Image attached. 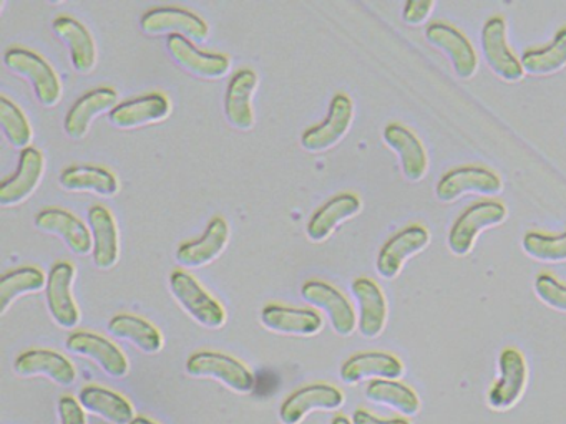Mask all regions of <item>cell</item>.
Returning <instances> with one entry per match:
<instances>
[{"instance_id":"6da1fadb","label":"cell","mask_w":566,"mask_h":424,"mask_svg":"<svg viewBox=\"0 0 566 424\" xmlns=\"http://www.w3.org/2000/svg\"><path fill=\"white\" fill-rule=\"evenodd\" d=\"M4 65L8 66L9 72L31 83L35 98L45 108H54L61 102V80L44 56L22 46H12L6 50Z\"/></svg>"},{"instance_id":"7a4b0ae2","label":"cell","mask_w":566,"mask_h":424,"mask_svg":"<svg viewBox=\"0 0 566 424\" xmlns=\"http://www.w3.org/2000/svg\"><path fill=\"white\" fill-rule=\"evenodd\" d=\"M168 287L178 305L201 327L220 330L227 324L223 305L208 294L207 288L193 275L185 271L171 272Z\"/></svg>"},{"instance_id":"3957f363","label":"cell","mask_w":566,"mask_h":424,"mask_svg":"<svg viewBox=\"0 0 566 424\" xmlns=\"http://www.w3.org/2000/svg\"><path fill=\"white\" fill-rule=\"evenodd\" d=\"M505 205L499 201H479L467 208L453 222L449 232L450 252L457 257H465L472 252L480 232L496 227L506 221Z\"/></svg>"},{"instance_id":"277c9868","label":"cell","mask_w":566,"mask_h":424,"mask_svg":"<svg viewBox=\"0 0 566 424\" xmlns=\"http://www.w3.org/2000/svg\"><path fill=\"white\" fill-rule=\"evenodd\" d=\"M187 374L193 378H211L234 393L253 391L254 377L240 360L220 351H197L187 360Z\"/></svg>"},{"instance_id":"5b68a950","label":"cell","mask_w":566,"mask_h":424,"mask_svg":"<svg viewBox=\"0 0 566 424\" xmlns=\"http://www.w3.org/2000/svg\"><path fill=\"white\" fill-rule=\"evenodd\" d=\"M140 29L145 35H180L190 42L205 43L210 26L197 13L180 7H155L142 15Z\"/></svg>"},{"instance_id":"8992f818","label":"cell","mask_w":566,"mask_h":424,"mask_svg":"<svg viewBox=\"0 0 566 424\" xmlns=\"http://www.w3.org/2000/svg\"><path fill=\"white\" fill-rule=\"evenodd\" d=\"M354 121V103L344 93L331 99L329 112L319 125L306 129L301 136V146L307 152H326L339 145Z\"/></svg>"},{"instance_id":"52a82bcc","label":"cell","mask_w":566,"mask_h":424,"mask_svg":"<svg viewBox=\"0 0 566 424\" xmlns=\"http://www.w3.org/2000/svg\"><path fill=\"white\" fill-rule=\"evenodd\" d=\"M499 380L490 388L486 403L493 411H509L522 400L528 383L525 358L515 348H505L499 358Z\"/></svg>"},{"instance_id":"ba28073f","label":"cell","mask_w":566,"mask_h":424,"mask_svg":"<svg viewBox=\"0 0 566 424\" xmlns=\"http://www.w3.org/2000/svg\"><path fill=\"white\" fill-rule=\"evenodd\" d=\"M502 191V179L482 166L450 169L436 186V195L440 202H453L465 194L496 195Z\"/></svg>"},{"instance_id":"9c48e42d","label":"cell","mask_w":566,"mask_h":424,"mask_svg":"<svg viewBox=\"0 0 566 424\" xmlns=\"http://www.w3.org/2000/svg\"><path fill=\"white\" fill-rule=\"evenodd\" d=\"M483 56L493 73L505 82L515 83L525 76L522 62L513 55L506 40V23L502 17H490L480 33Z\"/></svg>"},{"instance_id":"30bf717a","label":"cell","mask_w":566,"mask_h":424,"mask_svg":"<svg viewBox=\"0 0 566 424\" xmlns=\"http://www.w3.org/2000/svg\"><path fill=\"white\" fill-rule=\"evenodd\" d=\"M75 267L71 262H57L48 275L45 301L52 320L65 330H72L81 321V310L72 294Z\"/></svg>"},{"instance_id":"8fae6325","label":"cell","mask_w":566,"mask_h":424,"mask_svg":"<svg viewBox=\"0 0 566 424\" xmlns=\"http://www.w3.org/2000/svg\"><path fill=\"white\" fill-rule=\"evenodd\" d=\"M301 297L327 315L331 327L339 337H350L356 331V311L349 300L333 285L321 280L306 282L301 287Z\"/></svg>"},{"instance_id":"7c38bea8","label":"cell","mask_w":566,"mask_h":424,"mask_svg":"<svg viewBox=\"0 0 566 424\" xmlns=\"http://www.w3.org/2000/svg\"><path fill=\"white\" fill-rule=\"evenodd\" d=\"M429 242L430 234L423 225L412 224L397 232L377 254V274L386 280H392L402 272L406 262L422 252Z\"/></svg>"},{"instance_id":"4fadbf2b","label":"cell","mask_w":566,"mask_h":424,"mask_svg":"<svg viewBox=\"0 0 566 424\" xmlns=\"http://www.w3.org/2000/svg\"><path fill=\"white\" fill-rule=\"evenodd\" d=\"M344 401L343 391L333 384H307L284 400L280 407V420L283 424H301L314 411L340 410Z\"/></svg>"},{"instance_id":"5bb4252c","label":"cell","mask_w":566,"mask_h":424,"mask_svg":"<svg viewBox=\"0 0 566 424\" xmlns=\"http://www.w3.org/2000/svg\"><path fill=\"white\" fill-rule=\"evenodd\" d=\"M165 46H167L168 55L181 70L198 76V78L220 80L230 73L231 62L227 55L203 52L185 36L170 35Z\"/></svg>"},{"instance_id":"9a60e30c","label":"cell","mask_w":566,"mask_h":424,"mask_svg":"<svg viewBox=\"0 0 566 424\" xmlns=\"http://www.w3.org/2000/svg\"><path fill=\"white\" fill-rule=\"evenodd\" d=\"M65 348L72 354L95 361L108 377L124 378L130 371V363L124 351L102 335L92 331H74L69 335Z\"/></svg>"},{"instance_id":"2e32d148","label":"cell","mask_w":566,"mask_h":424,"mask_svg":"<svg viewBox=\"0 0 566 424\" xmlns=\"http://www.w3.org/2000/svg\"><path fill=\"white\" fill-rule=\"evenodd\" d=\"M426 39L449 56L453 72L459 78L469 80L479 70V56L470 40L449 23L433 22L426 29Z\"/></svg>"},{"instance_id":"e0dca14e","label":"cell","mask_w":566,"mask_h":424,"mask_svg":"<svg viewBox=\"0 0 566 424\" xmlns=\"http://www.w3.org/2000/svg\"><path fill=\"white\" fill-rule=\"evenodd\" d=\"M34 225L44 234L57 235L75 255H88L94 252V237L91 227L77 215L61 208L42 209L34 219Z\"/></svg>"},{"instance_id":"ac0fdd59","label":"cell","mask_w":566,"mask_h":424,"mask_svg":"<svg viewBox=\"0 0 566 424\" xmlns=\"http://www.w3.org/2000/svg\"><path fill=\"white\" fill-rule=\"evenodd\" d=\"M45 159L38 148L21 152L18 171L0 184V205L15 208L28 201L44 178Z\"/></svg>"},{"instance_id":"d6986e66","label":"cell","mask_w":566,"mask_h":424,"mask_svg":"<svg viewBox=\"0 0 566 424\" xmlns=\"http://www.w3.org/2000/svg\"><path fill=\"white\" fill-rule=\"evenodd\" d=\"M171 105L161 93H148L127 99L108 113V121L118 129L144 128L157 125L170 116Z\"/></svg>"},{"instance_id":"ffe728a7","label":"cell","mask_w":566,"mask_h":424,"mask_svg":"<svg viewBox=\"0 0 566 424\" xmlns=\"http://www.w3.org/2000/svg\"><path fill=\"white\" fill-rule=\"evenodd\" d=\"M230 225L223 218H213L208 222L201 237L195 241L185 242L178 247L175 258L181 267L200 268L207 267L211 262L217 261L230 242Z\"/></svg>"},{"instance_id":"44dd1931","label":"cell","mask_w":566,"mask_h":424,"mask_svg":"<svg viewBox=\"0 0 566 424\" xmlns=\"http://www.w3.org/2000/svg\"><path fill=\"white\" fill-rule=\"evenodd\" d=\"M260 321L266 330L287 337H314L324 327L323 317L310 308L270 304L261 310Z\"/></svg>"},{"instance_id":"7402d4cb","label":"cell","mask_w":566,"mask_h":424,"mask_svg":"<svg viewBox=\"0 0 566 424\" xmlns=\"http://www.w3.org/2000/svg\"><path fill=\"white\" fill-rule=\"evenodd\" d=\"M260 78L250 68L234 73L228 83L224 95V116L233 128L250 131L254 128L253 96L256 93Z\"/></svg>"},{"instance_id":"603a6c76","label":"cell","mask_w":566,"mask_h":424,"mask_svg":"<svg viewBox=\"0 0 566 424\" xmlns=\"http://www.w3.org/2000/svg\"><path fill=\"white\" fill-rule=\"evenodd\" d=\"M14 371L22 378H49L59 386H72L77 380L74 363L54 350L24 351L15 358Z\"/></svg>"},{"instance_id":"cb8c5ba5","label":"cell","mask_w":566,"mask_h":424,"mask_svg":"<svg viewBox=\"0 0 566 424\" xmlns=\"http://www.w3.org/2000/svg\"><path fill=\"white\" fill-rule=\"evenodd\" d=\"M384 142L399 156L403 178L410 182L422 181L429 171V156L422 141L406 126L390 123L382 132Z\"/></svg>"},{"instance_id":"d4e9b609","label":"cell","mask_w":566,"mask_h":424,"mask_svg":"<svg viewBox=\"0 0 566 424\" xmlns=\"http://www.w3.org/2000/svg\"><path fill=\"white\" fill-rule=\"evenodd\" d=\"M403 364L396 354L386 351H364L347 358L340 367L339 377L346 384L364 380H399Z\"/></svg>"},{"instance_id":"484cf974","label":"cell","mask_w":566,"mask_h":424,"mask_svg":"<svg viewBox=\"0 0 566 424\" xmlns=\"http://www.w3.org/2000/svg\"><path fill=\"white\" fill-rule=\"evenodd\" d=\"M87 219L94 237V265L101 271H111L120 261V232L114 214L104 205L95 204L88 209Z\"/></svg>"},{"instance_id":"4316f807","label":"cell","mask_w":566,"mask_h":424,"mask_svg":"<svg viewBox=\"0 0 566 424\" xmlns=\"http://www.w3.org/2000/svg\"><path fill=\"white\" fill-rule=\"evenodd\" d=\"M350 292L359 307V317H357L359 333L369 340L382 335L389 310H387V300L379 285L370 278L359 277L350 285Z\"/></svg>"},{"instance_id":"83f0119b","label":"cell","mask_w":566,"mask_h":424,"mask_svg":"<svg viewBox=\"0 0 566 424\" xmlns=\"http://www.w3.org/2000/svg\"><path fill=\"white\" fill-rule=\"evenodd\" d=\"M118 95L114 88L101 86L91 89L69 109L64 119L65 135L71 139H82L91 129L92 123L102 113L112 112L117 106Z\"/></svg>"},{"instance_id":"f1b7e54d","label":"cell","mask_w":566,"mask_h":424,"mask_svg":"<svg viewBox=\"0 0 566 424\" xmlns=\"http://www.w3.org/2000/svg\"><path fill=\"white\" fill-rule=\"evenodd\" d=\"M363 211V201L356 194L343 192L321 205L306 225V235L314 244L327 241L343 222L356 218Z\"/></svg>"},{"instance_id":"f546056e","label":"cell","mask_w":566,"mask_h":424,"mask_svg":"<svg viewBox=\"0 0 566 424\" xmlns=\"http://www.w3.org/2000/svg\"><path fill=\"white\" fill-rule=\"evenodd\" d=\"M52 30L67 46L75 72L91 73L97 63V45L87 26L74 17L61 15L52 22Z\"/></svg>"},{"instance_id":"4dcf8cb0","label":"cell","mask_w":566,"mask_h":424,"mask_svg":"<svg viewBox=\"0 0 566 424\" xmlns=\"http://www.w3.org/2000/svg\"><path fill=\"white\" fill-rule=\"evenodd\" d=\"M78 401L85 411L111 424H130L137 417L130 401L108 388L95 384L82 388Z\"/></svg>"},{"instance_id":"1f68e13d","label":"cell","mask_w":566,"mask_h":424,"mask_svg":"<svg viewBox=\"0 0 566 424\" xmlns=\"http://www.w3.org/2000/svg\"><path fill=\"white\" fill-rule=\"evenodd\" d=\"M62 188L71 192H94L102 198H114L120 184L114 172L94 165L69 166L59 178Z\"/></svg>"},{"instance_id":"d6a6232c","label":"cell","mask_w":566,"mask_h":424,"mask_svg":"<svg viewBox=\"0 0 566 424\" xmlns=\"http://www.w3.org/2000/svg\"><path fill=\"white\" fill-rule=\"evenodd\" d=\"M107 330L112 337L128 341L147 354L158 353L164 348V335L160 330L137 315H115L108 321Z\"/></svg>"},{"instance_id":"836d02e7","label":"cell","mask_w":566,"mask_h":424,"mask_svg":"<svg viewBox=\"0 0 566 424\" xmlns=\"http://www.w3.org/2000/svg\"><path fill=\"white\" fill-rule=\"evenodd\" d=\"M366 398L370 403L390 407L403 416H416L420 411L416 391L397 380L370 381L366 386Z\"/></svg>"},{"instance_id":"e575fe53","label":"cell","mask_w":566,"mask_h":424,"mask_svg":"<svg viewBox=\"0 0 566 424\" xmlns=\"http://www.w3.org/2000/svg\"><path fill=\"white\" fill-rule=\"evenodd\" d=\"M48 287V275L38 267H21L0 278V315L24 295L38 294Z\"/></svg>"},{"instance_id":"d590c367","label":"cell","mask_w":566,"mask_h":424,"mask_svg":"<svg viewBox=\"0 0 566 424\" xmlns=\"http://www.w3.org/2000/svg\"><path fill=\"white\" fill-rule=\"evenodd\" d=\"M523 70L535 76L553 75L566 66V26L555 33V39L543 49L526 50L522 55Z\"/></svg>"},{"instance_id":"8d00e7d4","label":"cell","mask_w":566,"mask_h":424,"mask_svg":"<svg viewBox=\"0 0 566 424\" xmlns=\"http://www.w3.org/2000/svg\"><path fill=\"white\" fill-rule=\"evenodd\" d=\"M0 126L9 145L22 151L31 148L32 138H34L31 123L24 112L6 96L0 98Z\"/></svg>"},{"instance_id":"74e56055","label":"cell","mask_w":566,"mask_h":424,"mask_svg":"<svg viewBox=\"0 0 566 424\" xmlns=\"http://www.w3.org/2000/svg\"><path fill=\"white\" fill-rule=\"evenodd\" d=\"M522 248L528 257L545 264L566 262V232L558 235L526 232L522 239Z\"/></svg>"},{"instance_id":"f35d334b","label":"cell","mask_w":566,"mask_h":424,"mask_svg":"<svg viewBox=\"0 0 566 424\" xmlns=\"http://www.w3.org/2000/svg\"><path fill=\"white\" fill-rule=\"evenodd\" d=\"M533 288H535L536 297H538L546 307L566 314V285H563L558 278L549 274H539L538 277L535 278Z\"/></svg>"},{"instance_id":"ab89813d","label":"cell","mask_w":566,"mask_h":424,"mask_svg":"<svg viewBox=\"0 0 566 424\" xmlns=\"http://www.w3.org/2000/svg\"><path fill=\"white\" fill-rule=\"evenodd\" d=\"M433 7H436L433 0H410L403 6L402 20L407 25H422L432 13Z\"/></svg>"},{"instance_id":"60d3db41","label":"cell","mask_w":566,"mask_h":424,"mask_svg":"<svg viewBox=\"0 0 566 424\" xmlns=\"http://www.w3.org/2000/svg\"><path fill=\"white\" fill-rule=\"evenodd\" d=\"M61 424H87L85 410L74 396H62L57 404Z\"/></svg>"},{"instance_id":"b9f144b4","label":"cell","mask_w":566,"mask_h":424,"mask_svg":"<svg viewBox=\"0 0 566 424\" xmlns=\"http://www.w3.org/2000/svg\"><path fill=\"white\" fill-rule=\"evenodd\" d=\"M353 424H412L406 417H392V420H384V417L374 416L366 410H356L353 414Z\"/></svg>"},{"instance_id":"7bdbcfd3","label":"cell","mask_w":566,"mask_h":424,"mask_svg":"<svg viewBox=\"0 0 566 424\" xmlns=\"http://www.w3.org/2000/svg\"><path fill=\"white\" fill-rule=\"evenodd\" d=\"M130 424H158V423H155V421L150 420V417L137 416V417H135L134 421H132Z\"/></svg>"},{"instance_id":"ee69618b","label":"cell","mask_w":566,"mask_h":424,"mask_svg":"<svg viewBox=\"0 0 566 424\" xmlns=\"http://www.w3.org/2000/svg\"><path fill=\"white\" fill-rule=\"evenodd\" d=\"M331 424H353V421L347 420L346 416L339 414V416L334 417L333 423Z\"/></svg>"}]
</instances>
